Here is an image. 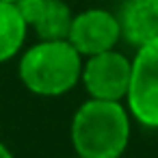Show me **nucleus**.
Wrapping results in <instances>:
<instances>
[{"label": "nucleus", "instance_id": "39448f33", "mask_svg": "<svg viewBox=\"0 0 158 158\" xmlns=\"http://www.w3.org/2000/svg\"><path fill=\"white\" fill-rule=\"evenodd\" d=\"M67 41L80 52L82 59L115 50L121 41V24L117 13L102 7H91L74 13Z\"/></svg>", "mask_w": 158, "mask_h": 158}, {"label": "nucleus", "instance_id": "f03ea898", "mask_svg": "<svg viewBox=\"0 0 158 158\" xmlns=\"http://www.w3.org/2000/svg\"><path fill=\"white\" fill-rule=\"evenodd\" d=\"M82 61L67 39H39L20 52L18 76L33 95L61 98L80 82Z\"/></svg>", "mask_w": 158, "mask_h": 158}, {"label": "nucleus", "instance_id": "f257e3e1", "mask_svg": "<svg viewBox=\"0 0 158 158\" xmlns=\"http://www.w3.org/2000/svg\"><path fill=\"white\" fill-rule=\"evenodd\" d=\"M132 117L123 102L87 98L69 123L74 154L82 158H121L130 145Z\"/></svg>", "mask_w": 158, "mask_h": 158}, {"label": "nucleus", "instance_id": "9d476101", "mask_svg": "<svg viewBox=\"0 0 158 158\" xmlns=\"http://www.w3.org/2000/svg\"><path fill=\"white\" fill-rule=\"evenodd\" d=\"M0 158H15V156H13V152L9 149V145H7V143H2V141H0Z\"/></svg>", "mask_w": 158, "mask_h": 158}, {"label": "nucleus", "instance_id": "20e7f679", "mask_svg": "<svg viewBox=\"0 0 158 158\" xmlns=\"http://www.w3.org/2000/svg\"><path fill=\"white\" fill-rule=\"evenodd\" d=\"M130 72H132V59H128L117 48L106 50L87 56L82 61L80 85L93 100L123 102L130 85Z\"/></svg>", "mask_w": 158, "mask_h": 158}, {"label": "nucleus", "instance_id": "0eeeda50", "mask_svg": "<svg viewBox=\"0 0 158 158\" xmlns=\"http://www.w3.org/2000/svg\"><path fill=\"white\" fill-rule=\"evenodd\" d=\"M28 31L15 2H0V63H9L24 50Z\"/></svg>", "mask_w": 158, "mask_h": 158}, {"label": "nucleus", "instance_id": "9b49d317", "mask_svg": "<svg viewBox=\"0 0 158 158\" xmlns=\"http://www.w3.org/2000/svg\"><path fill=\"white\" fill-rule=\"evenodd\" d=\"M63 158H82V156H78V154H72V156H63Z\"/></svg>", "mask_w": 158, "mask_h": 158}, {"label": "nucleus", "instance_id": "6e6552de", "mask_svg": "<svg viewBox=\"0 0 158 158\" xmlns=\"http://www.w3.org/2000/svg\"><path fill=\"white\" fill-rule=\"evenodd\" d=\"M72 20H74V11L65 0H48L33 31L39 39H67Z\"/></svg>", "mask_w": 158, "mask_h": 158}, {"label": "nucleus", "instance_id": "f8f14e48", "mask_svg": "<svg viewBox=\"0 0 158 158\" xmlns=\"http://www.w3.org/2000/svg\"><path fill=\"white\" fill-rule=\"evenodd\" d=\"M0 2H18V0H0Z\"/></svg>", "mask_w": 158, "mask_h": 158}, {"label": "nucleus", "instance_id": "423d86ee", "mask_svg": "<svg viewBox=\"0 0 158 158\" xmlns=\"http://www.w3.org/2000/svg\"><path fill=\"white\" fill-rule=\"evenodd\" d=\"M121 39L134 50L158 46V0H121Z\"/></svg>", "mask_w": 158, "mask_h": 158}, {"label": "nucleus", "instance_id": "1a4fd4ad", "mask_svg": "<svg viewBox=\"0 0 158 158\" xmlns=\"http://www.w3.org/2000/svg\"><path fill=\"white\" fill-rule=\"evenodd\" d=\"M46 2H48V0H18V2H15V7L22 13L24 22L28 24V28H33L37 24V20L41 18L44 9H46Z\"/></svg>", "mask_w": 158, "mask_h": 158}, {"label": "nucleus", "instance_id": "7ed1b4c3", "mask_svg": "<svg viewBox=\"0 0 158 158\" xmlns=\"http://www.w3.org/2000/svg\"><path fill=\"white\" fill-rule=\"evenodd\" d=\"M123 104L132 121L147 130H158V46L134 52Z\"/></svg>", "mask_w": 158, "mask_h": 158}]
</instances>
